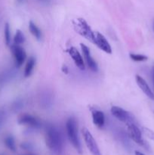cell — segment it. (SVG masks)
Returning a JSON list of instances; mask_svg holds the SVG:
<instances>
[{
  "mask_svg": "<svg viewBox=\"0 0 154 155\" xmlns=\"http://www.w3.org/2000/svg\"><path fill=\"white\" fill-rule=\"evenodd\" d=\"M45 143L52 152L60 154L63 149V141L61 133L54 125H48L45 128Z\"/></svg>",
  "mask_w": 154,
  "mask_h": 155,
  "instance_id": "obj_1",
  "label": "cell"
},
{
  "mask_svg": "<svg viewBox=\"0 0 154 155\" xmlns=\"http://www.w3.org/2000/svg\"><path fill=\"white\" fill-rule=\"evenodd\" d=\"M66 130L68 139L77 153L82 154L81 142L78 135V124L74 117H69L66 123Z\"/></svg>",
  "mask_w": 154,
  "mask_h": 155,
  "instance_id": "obj_2",
  "label": "cell"
},
{
  "mask_svg": "<svg viewBox=\"0 0 154 155\" xmlns=\"http://www.w3.org/2000/svg\"><path fill=\"white\" fill-rule=\"evenodd\" d=\"M72 24L74 30L78 34H79L80 36L84 37L87 40L90 41L93 44L95 43V31L92 30L91 27L89 26V24L84 18H78L76 19L72 20Z\"/></svg>",
  "mask_w": 154,
  "mask_h": 155,
  "instance_id": "obj_3",
  "label": "cell"
},
{
  "mask_svg": "<svg viewBox=\"0 0 154 155\" xmlns=\"http://www.w3.org/2000/svg\"><path fill=\"white\" fill-rule=\"evenodd\" d=\"M126 126L127 130H128V134L129 136V137L136 144L139 145L140 146L143 147L146 151H149L150 150V147H149V144L143 139L141 130L137 125V123H128V124H126Z\"/></svg>",
  "mask_w": 154,
  "mask_h": 155,
  "instance_id": "obj_4",
  "label": "cell"
},
{
  "mask_svg": "<svg viewBox=\"0 0 154 155\" xmlns=\"http://www.w3.org/2000/svg\"><path fill=\"white\" fill-rule=\"evenodd\" d=\"M82 134L83 136L86 147L89 150L91 154L92 155H102L95 138L93 137L90 131L87 128L84 127L82 129Z\"/></svg>",
  "mask_w": 154,
  "mask_h": 155,
  "instance_id": "obj_5",
  "label": "cell"
},
{
  "mask_svg": "<svg viewBox=\"0 0 154 155\" xmlns=\"http://www.w3.org/2000/svg\"><path fill=\"white\" fill-rule=\"evenodd\" d=\"M110 111H111L113 116L121 122L125 123V124L131 122L136 123V120L134 115L130 112L124 110L122 107H118V106H113L110 109Z\"/></svg>",
  "mask_w": 154,
  "mask_h": 155,
  "instance_id": "obj_6",
  "label": "cell"
},
{
  "mask_svg": "<svg viewBox=\"0 0 154 155\" xmlns=\"http://www.w3.org/2000/svg\"><path fill=\"white\" fill-rule=\"evenodd\" d=\"M11 51L14 60L15 65L17 68H21L27 59L25 50L21 45L14 44L11 46Z\"/></svg>",
  "mask_w": 154,
  "mask_h": 155,
  "instance_id": "obj_7",
  "label": "cell"
},
{
  "mask_svg": "<svg viewBox=\"0 0 154 155\" xmlns=\"http://www.w3.org/2000/svg\"><path fill=\"white\" fill-rule=\"evenodd\" d=\"M18 123L20 125H24L35 129L40 128L42 126L40 120L30 114H23L20 115L18 118Z\"/></svg>",
  "mask_w": 154,
  "mask_h": 155,
  "instance_id": "obj_8",
  "label": "cell"
},
{
  "mask_svg": "<svg viewBox=\"0 0 154 155\" xmlns=\"http://www.w3.org/2000/svg\"><path fill=\"white\" fill-rule=\"evenodd\" d=\"M80 46H81L82 52L83 56H84V59L86 62V64L88 65L89 69L93 72H97L98 70V64L95 61V59L92 58L91 54L90 49L84 43H80Z\"/></svg>",
  "mask_w": 154,
  "mask_h": 155,
  "instance_id": "obj_9",
  "label": "cell"
},
{
  "mask_svg": "<svg viewBox=\"0 0 154 155\" xmlns=\"http://www.w3.org/2000/svg\"><path fill=\"white\" fill-rule=\"evenodd\" d=\"M66 52L69 54L71 58L73 61L75 66L80 70V71H85V64L84 59L82 56L79 53V51L76 49L74 46H70L66 49Z\"/></svg>",
  "mask_w": 154,
  "mask_h": 155,
  "instance_id": "obj_10",
  "label": "cell"
},
{
  "mask_svg": "<svg viewBox=\"0 0 154 155\" xmlns=\"http://www.w3.org/2000/svg\"><path fill=\"white\" fill-rule=\"evenodd\" d=\"M95 45H96L101 50H102L104 52L107 54H111L112 48L110 44L106 39L105 36L102 33L99 32H95Z\"/></svg>",
  "mask_w": 154,
  "mask_h": 155,
  "instance_id": "obj_11",
  "label": "cell"
},
{
  "mask_svg": "<svg viewBox=\"0 0 154 155\" xmlns=\"http://www.w3.org/2000/svg\"><path fill=\"white\" fill-rule=\"evenodd\" d=\"M135 80L137 86H138L139 88L141 89L142 92H143L149 99L154 100V93L152 92V91L151 90V89L149 88V85L147 84L146 80H145L143 77H140V76L139 75L135 76Z\"/></svg>",
  "mask_w": 154,
  "mask_h": 155,
  "instance_id": "obj_12",
  "label": "cell"
},
{
  "mask_svg": "<svg viewBox=\"0 0 154 155\" xmlns=\"http://www.w3.org/2000/svg\"><path fill=\"white\" fill-rule=\"evenodd\" d=\"M91 116L93 124L98 128H102L105 124V116L101 110L91 109Z\"/></svg>",
  "mask_w": 154,
  "mask_h": 155,
  "instance_id": "obj_13",
  "label": "cell"
},
{
  "mask_svg": "<svg viewBox=\"0 0 154 155\" xmlns=\"http://www.w3.org/2000/svg\"><path fill=\"white\" fill-rule=\"evenodd\" d=\"M35 65H36V59L34 57H30L26 64L25 69H24V77H30L35 68Z\"/></svg>",
  "mask_w": 154,
  "mask_h": 155,
  "instance_id": "obj_14",
  "label": "cell"
},
{
  "mask_svg": "<svg viewBox=\"0 0 154 155\" xmlns=\"http://www.w3.org/2000/svg\"><path fill=\"white\" fill-rule=\"evenodd\" d=\"M29 30H30V33H32L34 37H36L37 39H40L42 37V32H41L40 29L36 26L35 23L30 21L29 22Z\"/></svg>",
  "mask_w": 154,
  "mask_h": 155,
  "instance_id": "obj_15",
  "label": "cell"
},
{
  "mask_svg": "<svg viewBox=\"0 0 154 155\" xmlns=\"http://www.w3.org/2000/svg\"><path fill=\"white\" fill-rule=\"evenodd\" d=\"M4 143L5 145V146L8 148L10 151H16V144H15L14 139L13 138V136H8L5 138L4 139Z\"/></svg>",
  "mask_w": 154,
  "mask_h": 155,
  "instance_id": "obj_16",
  "label": "cell"
},
{
  "mask_svg": "<svg viewBox=\"0 0 154 155\" xmlns=\"http://www.w3.org/2000/svg\"><path fill=\"white\" fill-rule=\"evenodd\" d=\"M24 42H25V36H24V33L21 30H17L14 37V44L21 45Z\"/></svg>",
  "mask_w": 154,
  "mask_h": 155,
  "instance_id": "obj_17",
  "label": "cell"
},
{
  "mask_svg": "<svg viewBox=\"0 0 154 155\" xmlns=\"http://www.w3.org/2000/svg\"><path fill=\"white\" fill-rule=\"evenodd\" d=\"M130 58L134 61L137 62H142V61H146L148 60L147 56L144 55V54H134V53H130L129 54Z\"/></svg>",
  "mask_w": 154,
  "mask_h": 155,
  "instance_id": "obj_18",
  "label": "cell"
},
{
  "mask_svg": "<svg viewBox=\"0 0 154 155\" xmlns=\"http://www.w3.org/2000/svg\"><path fill=\"white\" fill-rule=\"evenodd\" d=\"M5 30H4V36H5V42L6 45H9L11 44V31H10V26L8 23H5Z\"/></svg>",
  "mask_w": 154,
  "mask_h": 155,
  "instance_id": "obj_19",
  "label": "cell"
},
{
  "mask_svg": "<svg viewBox=\"0 0 154 155\" xmlns=\"http://www.w3.org/2000/svg\"><path fill=\"white\" fill-rule=\"evenodd\" d=\"M140 130H141L142 133H143V135H145L146 137L149 138L151 140L154 141V132L152 131V130H151L150 129L145 127H142L141 128H140Z\"/></svg>",
  "mask_w": 154,
  "mask_h": 155,
  "instance_id": "obj_20",
  "label": "cell"
},
{
  "mask_svg": "<svg viewBox=\"0 0 154 155\" xmlns=\"http://www.w3.org/2000/svg\"><path fill=\"white\" fill-rule=\"evenodd\" d=\"M61 71H62V72L65 74H67L68 73H69V69H68V68L66 65H63V66H62Z\"/></svg>",
  "mask_w": 154,
  "mask_h": 155,
  "instance_id": "obj_21",
  "label": "cell"
},
{
  "mask_svg": "<svg viewBox=\"0 0 154 155\" xmlns=\"http://www.w3.org/2000/svg\"><path fill=\"white\" fill-rule=\"evenodd\" d=\"M152 83H153V86H154V65L152 66Z\"/></svg>",
  "mask_w": 154,
  "mask_h": 155,
  "instance_id": "obj_22",
  "label": "cell"
},
{
  "mask_svg": "<svg viewBox=\"0 0 154 155\" xmlns=\"http://www.w3.org/2000/svg\"><path fill=\"white\" fill-rule=\"evenodd\" d=\"M134 155H144V154H143V153L140 152V151H134Z\"/></svg>",
  "mask_w": 154,
  "mask_h": 155,
  "instance_id": "obj_23",
  "label": "cell"
},
{
  "mask_svg": "<svg viewBox=\"0 0 154 155\" xmlns=\"http://www.w3.org/2000/svg\"><path fill=\"white\" fill-rule=\"evenodd\" d=\"M23 155H35V154H30V153H29V154H23Z\"/></svg>",
  "mask_w": 154,
  "mask_h": 155,
  "instance_id": "obj_24",
  "label": "cell"
},
{
  "mask_svg": "<svg viewBox=\"0 0 154 155\" xmlns=\"http://www.w3.org/2000/svg\"><path fill=\"white\" fill-rule=\"evenodd\" d=\"M18 2H22L23 0H18Z\"/></svg>",
  "mask_w": 154,
  "mask_h": 155,
  "instance_id": "obj_25",
  "label": "cell"
},
{
  "mask_svg": "<svg viewBox=\"0 0 154 155\" xmlns=\"http://www.w3.org/2000/svg\"><path fill=\"white\" fill-rule=\"evenodd\" d=\"M153 29H154V25H153Z\"/></svg>",
  "mask_w": 154,
  "mask_h": 155,
  "instance_id": "obj_26",
  "label": "cell"
}]
</instances>
